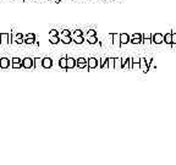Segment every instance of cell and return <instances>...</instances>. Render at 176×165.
Returning a JSON list of instances; mask_svg holds the SVG:
<instances>
[{
  "label": "cell",
  "instance_id": "cell-1",
  "mask_svg": "<svg viewBox=\"0 0 176 165\" xmlns=\"http://www.w3.org/2000/svg\"><path fill=\"white\" fill-rule=\"evenodd\" d=\"M0 43L2 44H11L12 43V33L11 32L0 33Z\"/></svg>",
  "mask_w": 176,
  "mask_h": 165
},
{
  "label": "cell",
  "instance_id": "cell-2",
  "mask_svg": "<svg viewBox=\"0 0 176 165\" xmlns=\"http://www.w3.org/2000/svg\"><path fill=\"white\" fill-rule=\"evenodd\" d=\"M22 68L26 70H31L34 68V60L32 58H24L22 59Z\"/></svg>",
  "mask_w": 176,
  "mask_h": 165
},
{
  "label": "cell",
  "instance_id": "cell-3",
  "mask_svg": "<svg viewBox=\"0 0 176 165\" xmlns=\"http://www.w3.org/2000/svg\"><path fill=\"white\" fill-rule=\"evenodd\" d=\"M163 43H164V35H161V33H154V35H152V44L160 45Z\"/></svg>",
  "mask_w": 176,
  "mask_h": 165
},
{
  "label": "cell",
  "instance_id": "cell-4",
  "mask_svg": "<svg viewBox=\"0 0 176 165\" xmlns=\"http://www.w3.org/2000/svg\"><path fill=\"white\" fill-rule=\"evenodd\" d=\"M99 66V60L97 58H90L87 60V68L90 70H94Z\"/></svg>",
  "mask_w": 176,
  "mask_h": 165
},
{
  "label": "cell",
  "instance_id": "cell-5",
  "mask_svg": "<svg viewBox=\"0 0 176 165\" xmlns=\"http://www.w3.org/2000/svg\"><path fill=\"white\" fill-rule=\"evenodd\" d=\"M112 38V44L117 48H121V43H120V35L119 33H110L109 35Z\"/></svg>",
  "mask_w": 176,
  "mask_h": 165
},
{
  "label": "cell",
  "instance_id": "cell-6",
  "mask_svg": "<svg viewBox=\"0 0 176 165\" xmlns=\"http://www.w3.org/2000/svg\"><path fill=\"white\" fill-rule=\"evenodd\" d=\"M130 43L131 44H141L142 43V33H135V35H132Z\"/></svg>",
  "mask_w": 176,
  "mask_h": 165
},
{
  "label": "cell",
  "instance_id": "cell-7",
  "mask_svg": "<svg viewBox=\"0 0 176 165\" xmlns=\"http://www.w3.org/2000/svg\"><path fill=\"white\" fill-rule=\"evenodd\" d=\"M12 41L16 43V44H23L24 43V37L22 33H15V35H12Z\"/></svg>",
  "mask_w": 176,
  "mask_h": 165
},
{
  "label": "cell",
  "instance_id": "cell-8",
  "mask_svg": "<svg viewBox=\"0 0 176 165\" xmlns=\"http://www.w3.org/2000/svg\"><path fill=\"white\" fill-rule=\"evenodd\" d=\"M53 66V59L47 56V58H43L42 59V68L43 69H50Z\"/></svg>",
  "mask_w": 176,
  "mask_h": 165
},
{
  "label": "cell",
  "instance_id": "cell-9",
  "mask_svg": "<svg viewBox=\"0 0 176 165\" xmlns=\"http://www.w3.org/2000/svg\"><path fill=\"white\" fill-rule=\"evenodd\" d=\"M139 70H142V72H144V74H147L149 71V66L145 61V58H142L139 60Z\"/></svg>",
  "mask_w": 176,
  "mask_h": 165
},
{
  "label": "cell",
  "instance_id": "cell-10",
  "mask_svg": "<svg viewBox=\"0 0 176 165\" xmlns=\"http://www.w3.org/2000/svg\"><path fill=\"white\" fill-rule=\"evenodd\" d=\"M130 39H131V36H129L127 33H120V43H121V47L129 44L130 43Z\"/></svg>",
  "mask_w": 176,
  "mask_h": 165
},
{
  "label": "cell",
  "instance_id": "cell-11",
  "mask_svg": "<svg viewBox=\"0 0 176 165\" xmlns=\"http://www.w3.org/2000/svg\"><path fill=\"white\" fill-rule=\"evenodd\" d=\"M10 68V59L8 58H0V69L6 70Z\"/></svg>",
  "mask_w": 176,
  "mask_h": 165
},
{
  "label": "cell",
  "instance_id": "cell-12",
  "mask_svg": "<svg viewBox=\"0 0 176 165\" xmlns=\"http://www.w3.org/2000/svg\"><path fill=\"white\" fill-rule=\"evenodd\" d=\"M76 68L77 69H86L87 68V60L84 58L76 59Z\"/></svg>",
  "mask_w": 176,
  "mask_h": 165
},
{
  "label": "cell",
  "instance_id": "cell-13",
  "mask_svg": "<svg viewBox=\"0 0 176 165\" xmlns=\"http://www.w3.org/2000/svg\"><path fill=\"white\" fill-rule=\"evenodd\" d=\"M59 66L63 70H67V56H63L60 60H59Z\"/></svg>",
  "mask_w": 176,
  "mask_h": 165
},
{
  "label": "cell",
  "instance_id": "cell-14",
  "mask_svg": "<svg viewBox=\"0 0 176 165\" xmlns=\"http://www.w3.org/2000/svg\"><path fill=\"white\" fill-rule=\"evenodd\" d=\"M121 69H122L121 58H115L114 59V70H121Z\"/></svg>",
  "mask_w": 176,
  "mask_h": 165
},
{
  "label": "cell",
  "instance_id": "cell-15",
  "mask_svg": "<svg viewBox=\"0 0 176 165\" xmlns=\"http://www.w3.org/2000/svg\"><path fill=\"white\" fill-rule=\"evenodd\" d=\"M171 37H172V32H169V33H166V35L164 36V43L168 44V45H170V47H171V44H172Z\"/></svg>",
  "mask_w": 176,
  "mask_h": 165
},
{
  "label": "cell",
  "instance_id": "cell-16",
  "mask_svg": "<svg viewBox=\"0 0 176 165\" xmlns=\"http://www.w3.org/2000/svg\"><path fill=\"white\" fill-rule=\"evenodd\" d=\"M76 68V59L67 56V69H75Z\"/></svg>",
  "mask_w": 176,
  "mask_h": 165
},
{
  "label": "cell",
  "instance_id": "cell-17",
  "mask_svg": "<svg viewBox=\"0 0 176 165\" xmlns=\"http://www.w3.org/2000/svg\"><path fill=\"white\" fill-rule=\"evenodd\" d=\"M60 42L64 44H70L72 42V37L71 36H66V37H60Z\"/></svg>",
  "mask_w": 176,
  "mask_h": 165
},
{
  "label": "cell",
  "instance_id": "cell-18",
  "mask_svg": "<svg viewBox=\"0 0 176 165\" xmlns=\"http://www.w3.org/2000/svg\"><path fill=\"white\" fill-rule=\"evenodd\" d=\"M72 41H73L76 44H82V43H84V38H83V36H76V37H72Z\"/></svg>",
  "mask_w": 176,
  "mask_h": 165
},
{
  "label": "cell",
  "instance_id": "cell-19",
  "mask_svg": "<svg viewBox=\"0 0 176 165\" xmlns=\"http://www.w3.org/2000/svg\"><path fill=\"white\" fill-rule=\"evenodd\" d=\"M49 42L51 44H57L59 42H60V37H59V36H50L49 37Z\"/></svg>",
  "mask_w": 176,
  "mask_h": 165
},
{
  "label": "cell",
  "instance_id": "cell-20",
  "mask_svg": "<svg viewBox=\"0 0 176 165\" xmlns=\"http://www.w3.org/2000/svg\"><path fill=\"white\" fill-rule=\"evenodd\" d=\"M121 62H122V69H129L130 66V59L129 58H121Z\"/></svg>",
  "mask_w": 176,
  "mask_h": 165
},
{
  "label": "cell",
  "instance_id": "cell-21",
  "mask_svg": "<svg viewBox=\"0 0 176 165\" xmlns=\"http://www.w3.org/2000/svg\"><path fill=\"white\" fill-rule=\"evenodd\" d=\"M108 66V58H103L102 60H100V64H99V68L100 69H105Z\"/></svg>",
  "mask_w": 176,
  "mask_h": 165
},
{
  "label": "cell",
  "instance_id": "cell-22",
  "mask_svg": "<svg viewBox=\"0 0 176 165\" xmlns=\"http://www.w3.org/2000/svg\"><path fill=\"white\" fill-rule=\"evenodd\" d=\"M66 36H71L70 29H63L60 33H59V37H66Z\"/></svg>",
  "mask_w": 176,
  "mask_h": 165
},
{
  "label": "cell",
  "instance_id": "cell-23",
  "mask_svg": "<svg viewBox=\"0 0 176 165\" xmlns=\"http://www.w3.org/2000/svg\"><path fill=\"white\" fill-rule=\"evenodd\" d=\"M34 43H36V38H28V37H24V44L31 45V44H34Z\"/></svg>",
  "mask_w": 176,
  "mask_h": 165
},
{
  "label": "cell",
  "instance_id": "cell-24",
  "mask_svg": "<svg viewBox=\"0 0 176 165\" xmlns=\"http://www.w3.org/2000/svg\"><path fill=\"white\" fill-rule=\"evenodd\" d=\"M33 60H34V69L42 68V59H41V58H36V59H33Z\"/></svg>",
  "mask_w": 176,
  "mask_h": 165
},
{
  "label": "cell",
  "instance_id": "cell-25",
  "mask_svg": "<svg viewBox=\"0 0 176 165\" xmlns=\"http://www.w3.org/2000/svg\"><path fill=\"white\" fill-rule=\"evenodd\" d=\"M90 44H97L98 43V38L97 36H92V37H88V41H87Z\"/></svg>",
  "mask_w": 176,
  "mask_h": 165
},
{
  "label": "cell",
  "instance_id": "cell-26",
  "mask_svg": "<svg viewBox=\"0 0 176 165\" xmlns=\"http://www.w3.org/2000/svg\"><path fill=\"white\" fill-rule=\"evenodd\" d=\"M114 59L115 58H108V69L114 70Z\"/></svg>",
  "mask_w": 176,
  "mask_h": 165
},
{
  "label": "cell",
  "instance_id": "cell-27",
  "mask_svg": "<svg viewBox=\"0 0 176 165\" xmlns=\"http://www.w3.org/2000/svg\"><path fill=\"white\" fill-rule=\"evenodd\" d=\"M76 36H83V32L81 29H76L73 33H71V37H76Z\"/></svg>",
  "mask_w": 176,
  "mask_h": 165
},
{
  "label": "cell",
  "instance_id": "cell-28",
  "mask_svg": "<svg viewBox=\"0 0 176 165\" xmlns=\"http://www.w3.org/2000/svg\"><path fill=\"white\" fill-rule=\"evenodd\" d=\"M92 36H97V31L96 29H90L87 32V38L88 37H92Z\"/></svg>",
  "mask_w": 176,
  "mask_h": 165
},
{
  "label": "cell",
  "instance_id": "cell-29",
  "mask_svg": "<svg viewBox=\"0 0 176 165\" xmlns=\"http://www.w3.org/2000/svg\"><path fill=\"white\" fill-rule=\"evenodd\" d=\"M171 32H172V37H171L172 44H171V47H174V45H176V32H174V31H171Z\"/></svg>",
  "mask_w": 176,
  "mask_h": 165
},
{
  "label": "cell",
  "instance_id": "cell-30",
  "mask_svg": "<svg viewBox=\"0 0 176 165\" xmlns=\"http://www.w3.org/2000/svg\"><path fill=\"white\" fill-rule=\"evenodd\" d=\"M12 69H21L22 68V62H16V64H11Z\"/></svg>",
  "mask_w": 176,
  "mask_h": 165
},
{
  "label": "cell",
  "instance_id": "cell-31",
  "mask_svg": "<svg viewBox=\"0 0 176 165\" xmlns=\"http://www.w3.org/2000/svg\"><path fill=\"white\" fill-rule=\"evenodd\" d=\"M50 36H59V31L57 29H51L50 32H49V37Z\"/></svg>",
  "mask_w": 176,
  "mask_h": 165
},
{
  "label": "cell",
  "instance_id": "cell-32",
  "mask_svg": "<svg viewBox=\"0 0 176 165\" xmlns=\"http://www.w3.org/2000/svg\"><path fill=\"white\" fill-rule=\"evenodd\" d=\"M16 62H22V60L20 58H12L11 59V64H16Z\"/></svg>",
  "mask_w": 176,
  "mask_h": 165
},
{
  "label": "cell",
  "instance_id": "cell-33",
  "mask_svg": "<svg viewBox=\"0 0 176 165\" xmlns=\"http://www.w3.org/2000/svg\"><path fill=\"white\" fill-rule=\"evenodd\" d=\"M24 37H28V38H36V35L34 33H27Z\"/></svg>",
  "mask_w": 176,
  "mask_h": 165
},
{
  "label": "cell",
  "instance_id": "cell-34",
  "mask_svg": "<svg viewBox=\"0 0 176 165\" xmlns=\"http://www.w3.org/2000/svg\"><path fill=\"white\" fill-rule=\"evenodd\" d=\"M23 2H27V0H23Z\"/></svg>",
  "mask_w": 176,
  "mask_h": 165
}]
</instances>
